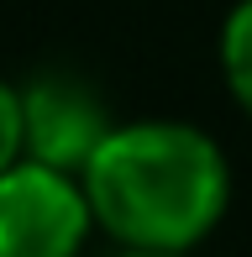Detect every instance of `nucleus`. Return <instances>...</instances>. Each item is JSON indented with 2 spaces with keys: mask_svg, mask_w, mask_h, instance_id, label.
<instances>
[{
  "mask_svg": "<svg viewBox=\"0 0 252 257\" xmlns=\"http://www.w3.org/2000/svg\"><path fill=\"white\" fill-rule=\"evenodd\" d=\"M89 215L121 247L189 252L221 226L231 205V168L210 132L189 121L110 126L79 173Z\"/></svg>",
  "mask_w": 252,
  "mask_h": 257,
  "instance_id": "nucleus-1",
  "label": "nucleus"
},
{
  "mask_svg": "<svg viewBox=\"0 0 252 257\" xmlns=\"http://www.w3.org/2000/svg\"><path fill=\"white\" fill-rule=\"evenodd\" d=\"M95 231L79 173L11 163L0 173V257H79Z\"/></svg>",
  "mask_w": 252,
  "mask_h": 257,
  "instance_id": "nucleus-2",
  "label": "nucleus"
},
{
  "mask_svg": "<svg viewBox=\"0 0 252 257\" xmlns=\"http://www.w3.org/2000/svg\"><path fill=\"white\" fill-rule=\"evenodd\" d=\"M110 110L95 84L74 74H37L21 89V158L63 173H84V163L110 137Z\"/></svg>",
  "mask_w": 252,
  "mask_h": 257,
  "instance_id": "nucleus-3",
  "label": "nucleus"
},
{
  "mask_svg": "<svg viewBox=\"0 0 252 257\" xmlns=\"http://www.w3.org/2000/svg\"><path fill=\"white\" fill-rule=\"evenodd\" d=\"M221 74L231 100L252 115V0H236L221 27Z\"/></svg>",
  "mask_w": 252,
  "mask_h": 257,
  "instance_id": "nucleus-4",
  "label": "nucleus"
},
{
  "mask_svg": "<svg viewBox=\"0 0 252 257\" xmlns=\"http://www.w3.org/2000/svg\"><path fill=\"white\" fill-rule=\"evenodd\" d=\"M21 163V89L0 79V173Z\"/></svg>",
  "mask_w": 252,
  "mask_h": 257,
  "instance_id": "nucleus-5",
  "label": "nucleus"
},
{
  "mask_svg": "<svg viewBox=\"0 0 252 257\" xmlns=\"http://www.w3.org/2000/svg\"><path fill=\"white\" fill-rule=\"evenodd\" d=\"M116 257H189V252H153V247H121Z\"/></svg>",
  "mask_w": 252,
  "mask_h": 257,
  "instance_id": "nucleus-6",
  "label": "nucleus"
}]
</instances>
